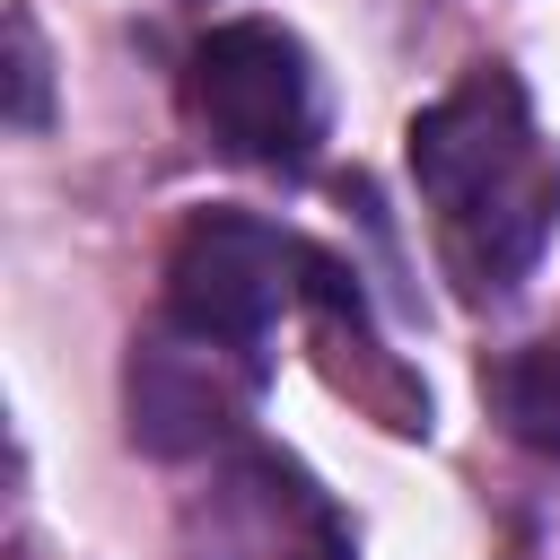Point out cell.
<instances>
[{
  "label": "cell",
  "instance_id": "4",
  "mask_svg": "<svg viewBox=\"0 0 560 560\" xmlns=\"http://www.w3.org/2000/svg\"><path fill=\"white\" fill-rule=\"evenodd\" d=\"M9 52H18V122H35L44 114V61H35V26L26 18H9Z\"/></svg>",
  "mask_w": 560,
  "mask_h": 560
},
{
  "label": "cell",
  "instance_id": "3",
  "mask_svg": "<svg viewBox=\"0 0 560 560\" xmlns=\"http://www.w3.org/2000/svg\"><path fill=\"white\" fill-rule=\"evenodd\" d=\"M332 280L341 271L306 236L262 228V219H236V210H201L175 236V254H166V315L192 341H254L289 306L332 298Z\"/></svg>",
  "mask_w": 560,
  "mask_h": 560
},
{
  "label": "cell",
  "instance_id": "1",
  "mask_svg": "<svg viewBox=\"0 0 560 560\" xmlns=\"http://www.w3.org/2000/svg\"><path fill=\"white\" fill-rule=\"evenodd\" d=\"M411 175L438 210L455 271L481 289H508L560 219V158L542 149L525 88L508 70L464 79L455 96H438L411 122Z\"/></svg>",
  "mask_w": 560,
  "mask_h": 560
},
{
  "label": "cell",
  "instance_id": "2",
  "mask_svg": "<svg viewBox=\"0 0 560 560\" xmlns=\"http://www.w3.org/2000/svg\"><path fill=\"white\" fill-rule=\"evenodd\" d=\"M184 96H192V122L210 131V149L236 158V166L298 175L315 158V140H324V96H315L306 44L280 35V26H262V18L210 26L192 44Z\"/></svg>",
  "mask_w": 560,
  "mask_h": 560
}]
</instances>
